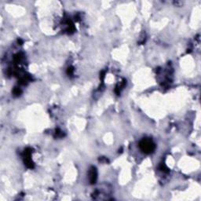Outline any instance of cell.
<instances>
[{"instance_id": "cell-1", "label": "cell", "mask_w": 201, "mask_h": 201, "mask_svg": "<svg viewBox=\"0 0 201 201\" xmlns=\"http://www.w3.org/2000/svg\"><path fill=\"white\" fill-rule=\"evenodd\" d=\"M141 147L144 152H150L154 149V144L149 140H145V141H143L141 143Z\"/></svg>"}]
</instances>
